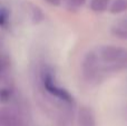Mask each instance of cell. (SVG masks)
<instances>
[{"instance_id": "6da1fadb", "label": "cell", "mask_w": 127, "mask_h": 126, "mask_svg": "<svg viewBox=\"0 0 127 126\" xmlns=\"http://www.w3.org/2000/svg\"><path fill=\"white\" fill-rule=\"evenodd\" d=\"M100 57L98 53L88 51L83 58L81 62V71L83 76L87 83H95L100 80L104 68L100 66Z\"/></svg>"}, {"instance_id": "7a4b0ae2", "label": "cell", "mask_w": 127, "mask_h": 126, "mask_svg": "<svg viewBox=\"0 0 127 126\" xmlns=\"http://www.w3.org/2000/svg\"><path fill=\"white\" fill-rule=\"evenodd\" d=\"M42 85L46 88V91L50 94L51 96L56 97L57 99L62 100V102L66 103V104H71L72 103V96L68 93L66 89L62 88L60 86H58L55 83V80L53 79V76L49 71L45 70L44 74H42Z\"/></svg>"}, {"instance_id": "3957f363", "label": "cell", "mask_w": 127, "mask_h": 126, "mask_svg": "<svg viewBox=\"0 0 127 126\" xmlns=\"http://www.w3.org/2000/svg\"><path fill=\"white\" fill-rule=\"evenodd\" d=\"M78 126H96V118L92 108L88 106H80L77 114Z\"/></svg>"}, {"instance_id": "277c9868", "label": "cell", "mask_w": 127, "mask_h": 126, "mask_svg": "<svg viewBox=\"0 0 127 126\" xmlns=\"http://www.w3.org/2000/svg\"><path fill=\"white\" fill-rule=\"evenodd\" d=\"M0 125L1 126H21L19 116L10 108H2L0 112Z\"/></svg>"}, {"instance_id": "5b68a950", "label": "cell", "mask_w": 127, "mask_h": 126, "mask_svg": "<svg viewBox=\"0 0 127 126\" xmlns=\"http://www.w3.org/2000/svg\"><path fill=\"white\" fill-rule=\"evenodd\" d=\"M110 0H92L90 1V10L97 13L105 12L110 7Z\"/></svg>"}, {"instance_id": "8992f818", "label": "cell", "mask_w": 127, "mask_h": 126, "mask_svg": "<svg viewBox=\"0 0 127 126\" xmlns=\"http://www.w3.org/2000/svg\"><path fill=\"white\" fill-rule=\"evenodd\" d=\"M109 11L114 15L123 13L127 11V0H114L109 7Z\"/></svg>"}, {"instance_id": "52a82bcc", "label": "cell", "mask_w": 127, "mask_h": 126, "mask_svg": "<svg viewBox=\"0 0 127 126\" xmlns=\"http://www.w3.org/2000/svg\"><path fill=\"white\" fill-rule=\"evenodd\" d=\"M29 12H30V17L32 19V21L35 22H39L42 20L44 16H42V12L37 6H33V4H30V9H29Z\"/></svg>"}, {"instance_id": "ba28073f", "label": "cell", "mask_w": 127, "mask_h": 126, "mask_svg": "<svg viewBox=\"0 0 127 126\" xmlns=\"http://www.w3.org/2000/svg\"><path fill=\"white\" fill-rule=\"evenodd\" d=\"M112 33L115 36V37L119 38V39L127 40V29L124 28V27H122V26H119V25L113 27L112 28Z\"/></svg>"}, {"instance_id": "9c48e42d", "label": "cell", "mask_w": 127, "mask_h": 126, "mask_svg": "<svg viewBox=\"0 0 127 126\" xmlns=\"http://www.w3.org/2000/svg\"><path fill=\"white\" fill-rule=\"evenodd\" d=\"M68 2H69V4L72 8H79V7H81L85 3L86 0H68Z\"/></svg>"}, {"instance_id": "30bf717a", "label": "cell", "mask_w": 127, "mask_h": 126, "mask_svg": "<svg viewBox=\"0 0 127 126\" xmlns=\"http://www.w3.org/2000/svg\"><path fill=\"white\" fill-rule=\"evenodd\" d=\"M45 1H46L48 4L54 6V7H57V6H59V4L62 3V0H45Z\"/></svg>"}, {"instance_id": "8fae6325", "label": "cell", "mask_w": 127, "mask_h": 126, "mask_svg": "<svg viewBox=\"0 0 127 126\" xmlns=\"http://www.w3.org/2000/svg\"><path fill=\"white\" fill-rule=\"evenodd\" d=\"M118 25H119V26H122V27H124V28H126V29H127V17H126V18H123V19H122L121 21L118 22Z\"/></svg>"}]
</instances>
